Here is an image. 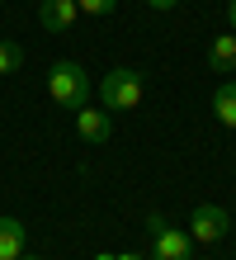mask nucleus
I'll use <instances>...</instances> for the list:
<instances>
[{
    "label": "nucleus",
    "mask_w": 236,
    "mask_h": 260,
    "mask_svg": "<svg viewBox=\"0 0 236 260\" xmlns=\"http://www.w3.org/2000/svg\"><path fill=\"white\" fill-rule=\"evenodd\" d=\"M47 95H52L61 109H85L90 104V76L76 67V62H57L52 71H47Z\"/></svg>",
    "instance_id": "nucleus-1"
},
{
    "label": "nucleus",
    "mask_w": 236,
    "mask_h": 260,
    "mask_svg": "<svg viewBox=\"0 0 236 260\" xmlns=\"http://www.w3.org/2000/svg\"><path fill=\"white\" fill-rule=\"evenodd\" d=\"M142 95H147V85H142V71H132V67H114L99 81V100H104L109 114L114 109H137Z\"/></svg>",
    "instance_id": "nucleus-2"
},
{
    "label": "nucleus",
    "mask_w": 236,
    "mask_h": 260,
    "mask_svg": "<svg viewBox=\"0 0 236 260\" xmlns=\"http://www.w3.org/2000/svg\"><path fill=\"white\" fill-rule=\"evenodd\" d=\"M227 227H231L227 208L203 204V208H194V218H189V241H222V237H227Z\"/></svg>",
    "instance_id": "nucleus-3"
},
{
    "label": "nucleus",
    "mask_w": 236,
    "mask_h": 260,
    "mask_svg": "<svg viewBox=\"0 0 236 260\" xmlns=\"http://www.w3.org/2000/svg\"><path fill=\"white\" fill-rule=\"evenodd\" d=\"M76 14H81L76 0H38V24L47 28V34H66V28L76 24Z\"/></svg>",
    "instance_id": "nucleus-4"
},
{
    "label": "nucleus",
    "mask_w": 236,
    "mask_h": 260,
    "mask_svg": "<svg viewBox=\"0 0 236 260\" xmlns=\"http://www.w3.org/2000/svg\"><path fill=\"white\" fill-rule=\"evenodd\" d=\"M76 133L85 137V142H94V147H104L109 137H114V123H109V114L104 109H76Z\"/></svg>",
    "instance_id": "nucleus-5"
},
{
    "label": "nucleus",
    "mask_w": 236,
    "mask_h": 260,
    "mask_svg": "<svg viewBox=\"0 0 236 260\" xmlns=\"http://www.w3.org/2000/svg\"><path fill=\"white\" fill-rule=\"evenodd\" d=\"M151 260H189V232H180V227H165V232L156 237Z\"/></svg>",
    "instance_id": "nucleus-6"
},
{
    "label": "nucleus",
    "mask_w": 236,
    "mask_h": 260,
    "mask_svg": "<svg viewBox=\"0 0 236 260\" xmlns=\"http://www.w3.org/2000/svg\"><path fill=\"white\" fill-rule=\"evenodd\" d=\"M24 237H28V227L19 218H0V260H19L24 255Z\"/></svg>",
    "instance_id": "nucleus-7"
},
{
    "label": "nucleus",
    "mask_w": 236,
    "mask_h": 260,
    "mask_svg": "<svg viewBox=\"0 0 236 260\" xmlns=\"http://www.w3.org/2000/svg\"><path fill=\"white\" fill-rule=\"evenodd\" d=\"M213 114H217V123H222V128H236V81H222V85H217Z\"/></svg>",
    "instance_id": "nucleus-8"
},
{
    "label": "nucleus",
    "mask_w": 236,
    "mask_h": 260,
    "mask_svg": "<svg viewBox=\"0 0 236 260\" xmlns=\"http://www.w3.org/2000/svg\"><path fill=\"white\" fill-rule=\"evenodd\" d=\"M208 62L213 71H236V34H222V38H213V48H208Z\"/></svg>",
    "instance_id": "nucleus-9"
},
{
    "label": "nucleus",
    "mask_w": 236,
    "mask_h": 260,
    "mask_svg": "<svg viewBox=\"0 0 236 260\" xmlns=\"http://www.w3.org/2000/svg\"><path fill=\"white\" fill-rule=\"evenodd\" d=\"M19 67H24V48L10 43V38H0V76H10V71H19Z\"/></svg>",
    "instance_id": "nucleus-10"
},
{
    "label": "nucleus",
    "mask_w": 236,
    "mask_h": 260,
    "mask_svg": "<svg viewBox=\"0 0 236 260\" xmlns=\"http://www.w3.org/2000/svg\"><path fill=\"white\" fill-rule=\"evenodd\" d=\"M76 5H81L85 14H109V10L118 5V0H76Z\"/></svg>",
    "instance_id": "nucleus-11"
},
{
    "label": "nucleus",
    "mask_w": 236,
    "mask_h": 260,
    "mask_svg": "<svg viewBox=\"0 0 236 260\" xmlns=\"http://www.w3.org/2000/svg\"><path fill=\"white\" fill-rule=\"evenodd\" d=\"M165 227H170V222L161 218V213H151V218H147V232H151V237H161V232H165Z\"/></svg>",
    "instance_id": "nucleus-12"
},
{
    "label": "nucleus",
    "mask_w": 236,
    "mask_h": 260,
    "mask_svg": "<svg viewBox=\"0 0 236 260\" xmlns=\"http://www.w3.org/2000/svg\"><path fill=\"white\" fill-rule=\"evenodd\" d=\"M147 5H151V10H175L180 0H147Z\"/></svg>",
    "instance_id": "nucleus-13"
},
{
    "label": "nucleus",
    "mask_w": 236,
    "mask_h": 260,
    "mask_svg": "<svg viewBox=\"0 0 236 260\" xmlns=\"http://www.w3.org/2000/svg\"><path fill=\"white\" fill-rule=\"evenodd\" d=\"M227 19H231V34H236V0H227Z\"/></svg>",
    "instance_id": "nucleus-14"
},
{
    "label": "nucleus",
    "mask_w": 236,
    "mask_h": 260,
    "mask_svg": "<svg viewBox=\"0 0 236 260\" xmlns=\"http://www.w3.org/2000/svg\"><path fill=\"white\" fill-rule=\"evenodd\" d=\"M114 260H142V255H132V251H128V255H114Z\"/></svg>",
    "instance_id": "nucleus-15"
},
{
    "label": "nucleus",
    "mask_w": 236,
    "mask_h": 260,
    "mask_svg": "<svg viewBox=\"0 0 236 260\" xmlns=\"http://www.w3.org/2000/svg\"><path fill=\"white\" fill-rule=\"evenodd\" d=\"M19 260H43V255H19Z\"/></svg>",
    "instance_id": "nucleus-16"
}]
</instances>
